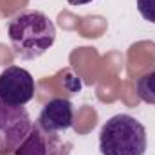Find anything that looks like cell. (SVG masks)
<instances>
[{"instance_id":"1","label":"cell","mask_w":155,"mask_h":155,"mask_svg":"<svg viewBox=\"0 0 155 155\" xmlns=\"http://www.w3.org/2000/svg\"><path fill=\"white\" fill-rule=\"evenodd\" d=\"M7 36L18 58L36 60L52 47L56 25L41 11H24L9 20Z\"/></svg>"},{"instance_id":"2","label":"cell","mask_w":155,"mask_h":155,"mask_svg":"<svg viewBox=\"0 0 155 155\" xmlns=\"http://www.w3.org/2000/svg\"><path fill=\"white\" fill-rule=\"evenodd\" d=\"M146 146V128L128 114H117L101 126V155H144Z\"/></svg>"},{"instance_id":"3","label":"cell","mask_w":155,"mask_h":155,"mask_svg":"<svg viewBox=\"0 0 155 155\" xmlns=\"http://www.w3.org/2000/svg\"><path fill=\"white\" fill-rule=\"evenodd\" d=\"M33 121L24 107L0 101V155L13 153L29 135Z\"/></svg>"},{"instance_id":"4","label":"cell","mask_w":155,"mask_h":155,"mask_svg":"<svg viewBox=\"0 0 155 155\" xmlns=\"http://www.w3.org/2000/svg\"><path fill=\"white\" fill-rule=\"evenodd\" d=\"M35 78L29 71L11 65L5 71L0 72V101L13 105V107H24L35 97Z\"/></svg>"},{"instance_id":"5","label":"cell","mask_w":155,"mask_h":155,"mask_svg":"<svg viewBox=\"0 0 155 155\" xmlns=\"http://www.w3.org/2000/svg\"><path fill=\"white\" fill-rule=\"evenodd\" d=\"M74 123V107L69 99L56 97L45 103L38 116V126L43 134L67 132Z\"/></svg>"},{"instance_id":"6","label":"cell","mask_w":155,"mask_h":155,"mask_svg":"<svg viewBox=\"0 0 155 155\" xmlns=\"http://www.w3.org/2000/svg\"><path fill=\"white\" fill-rule=\"evenodd\" d=\"M49 148H47V141L43 132L40 130V126H33L29 135L24 139V143L15 150V155H47Z\"/></svg>"},{"instance_id":"7","label":"cell","mask_w":155,"mask_h":155,"mask_svg":"<svg viewBox=\"0 0 155 155\" xmlns=\"http://www.w3.org/2000/svg\"><path fill=\"white\" fill-rule=\"evenodd\" d=\"M135 92H137V96L144 103L155 105V71L146 72V74H143L141 78H137Z\"/></svg>"},{"instance_id":"8","label":"cell","mask_w":155,"mask_h":155,"mask_svg":"<svg viewBox=\"0 0 155 155\" xmlns=\"http://www.w3.org/2000/svg\"><path fill=\"white\" fill-rule=\"evenodd\" d=\"M137 9L144 20L155 24V0H137Z\"/></svg>"},{"instance_id":"9","label":"cell","mask_w":155,"mask_h":155,"mask_svg":"<svg viewBox=\"0 0 155 155\" xmlns=\"http://www.w3.org/2000/svg\"><path fill=\"white\" fill-rule=\"evenodd\" d=\"M71 5H85V4H90L92 0H67Z\"/></svg>"}]
</instances>
